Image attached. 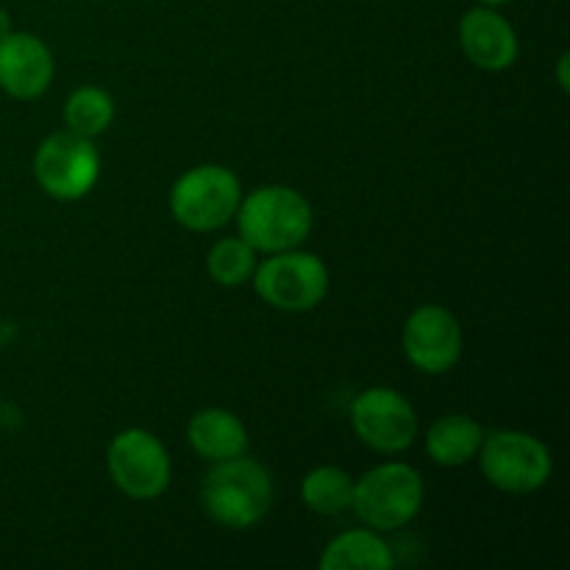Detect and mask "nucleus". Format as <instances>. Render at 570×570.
<instances>
[{
    "mask_svg": "<svg viewBox=\"0 0 570 570\" xmlns=\"http://www.w3.org/2000/svg\"><path fill=\"white\" fill-rule=\"evenodd\" d=\"M33 178L53 200H81L100 178V154L92 139L72 131H56L33 154Z\"/></svg>",
    "mask_w": 570,
    "mask_h": 570,
    "instance_id": "nucleus-8",
    "label": "nucleus"
},
{
    "mask_svg": "<svg viewBox=\"0 0 570 570\" xmlns=\"http://www.w3.org/2000/svg\"><path fill=\"white\" fill-rule=\"evenodd\" d=\"M259 254L243 237H223L206 254V273L220 287H243L254 278Z\"/></svg>",
    "mask_w": 570,
    "mask_h": 570,
    "instance_id": "nucleus-18",
    "label": "nucleus"
},
{
    "mask_svg": "<svg viewBox=\"0 0 570 570\" xmlns=\"http://www.w3.org/2000/svg\"><path fill=\"white\" fill-rule=\"evenodd\" d=\"M106 468L126 499L154 501L165 495L173 479V462L165 443L148 429H122L106 449Z\"/></svg>",
    "mask_w": 570,
    "mask_h": 570,
    "instance_id": "nucleus-7",
    "label": "nucleus"
},
{
    "mask_svg": "<svg viewBox=\"0 0 570 570\" xmlns=\"http://www.w3.org/2000/svg\"><path fill=\"white\" fill-rule=\"evenodd\" d=\"M479 6H490V9H499V6H507L510 0H476Z\"/></svg>",
    "mask_w": 570,
    "mask_h": 570,
    "instance_id": "nucleus-21",
    "label": "nucleus"
},
{
    "mask_svg": "<svg viewBox=\"0 0 570 570\" xmlns=\"http://www.w3.org/2000/svg\"><path fill=\"white\" fill-rule=\"evenodd\" d=\"M200 504L217 527L232 532L254 529L273 507L271 471L248 454L212 462L200 488Z\"/></svg>",
    "mask_w": 570,
    "mask_h": 570,
    "instance_id": "nucleus-1",
    "label": "nucleus"
},
{
    "mask_svg": "<svg viewBox=\"0 0 570 570\" xmlns=\"http://www.w3.org/2000/svg\"><path fill=\"white\" fill-rule=\"evenodd\" d=\"M237 232L256 254L301 248L315 226L312 206L298 189L284 184H267L243 195L237 206Z\"/></svg>",
    "mask_w": 570,
    "mask_h": 570,
    "instance_id": "nucleus-2",
    "label": "nucleus"
},
{
    "mask_svg": "<svg viewBox=\"0 0 570 570\" xmlns=\"http://www.w3.org/2000/svg\"><path fill=\"white\" fill-rule=\"evenodd\" d=\"M401 348L415 371L426 376H443L460 365L465 337L454 312L440 304H423L406 317Z\"/></svg>",
    "mask_w": 570,
    "mask_h": 570,
    "instance_id": "nucleus-10",
    "label": "nucleus"
},
{
    "mask_svg": "<svg viewBox=\"0 0 570 570\" xmlns=\"http://www.w3.org/2000/svg\"><path fill=\"white\" fill-rule=\"evenodd\" d=\"M301 501L315 515H343L354 501V476L337 465L312 468L301 482Z\"/></svg>",
    "mask_w": 570,
    "mask_h": 570,
    "instance_id": "nucleus-16",
    "label": "nucleus"
},
{
    "mask_svg": "<svg viewBox=\"0 0 570 570\" xmlns=\"http://www.w3.org/2000/svg\"><path fill=\"white\" fill-rule=\"evenodd\" d=\"M250 284L256 295L273 309L309 312L326 301L328 267L312 250H278V254H267V259L256 265Z\"/></svg>",
    "mask_w": 570,
    "mask_h": 570,
    "instance_id": "nucleus-6",
    "label": "nucleus"
},
{
    "mask_svg": "<svg viewBox=\"0 0 570 570\" xmlns=\"http://www.w3.org/2000/svg\"><path fill=\"white\" fill-rule=\"evenodd\" d=\"M56 61L48 45L28 31L0 39V89L14 100H37L50 89Z\"/></svg>",
    "mask_w": 570,
    "mask_h": 570,
    "instance_id": "nucleus-11",
    "label": "nucleus"
},
{
    "mask_svg": "<svg viewBox=\"0 0 570 570\" xmlns=\"http://www.w3.org/2000/svg\"><path fill=\"white\" fill-rule=\"evenodd\" d=\"M460 48L484 72L510 70L518 61V33L512 22L490 6H473L460 20Z\"/></svg>",
    "mask_w": 570,
    "mask_h": 570,
    "instance_id": "nucleus-12",
    "label": "nucleus"
},
{
    "mask_svg": "<svg viewBox=\"0 0 570 570\" xmlns=\"http://www.w3.org/2000/svg\"><path fill=\"white\" fill-rule=\"evenodd\" d=\"M426 488L421 473L406 462H382L354 479L351 510L376 532H399L421 512Z\"/></svg>",
    "mask_w": 570,
    "mask_h": 570,
    "instance_id": "nucleus-3",
    "label": "nucleus"
},
{
    "mask_svg": "<svg viewBox=\"0 0 570 570\" xmlns=\"http://www.w3.org/2000/svg\"><path fill=\"white\" fill-rule=\"evenodd\" d=\"M484 429L471 415H443L429 426L423 445L434 465L462 468L476 460L482 449Z\"/></svg>",
    "mask_w": 570,
    "mask_h": 570,
    "instance_id": "nucleus-14",
    "label": "nucleus"
},
{
    "mask_svg": "<svg viewBox=\"0 0 570 570\" xmlns=\"http://www.w3.org/2000/svg\"><path fill=\"white\" fill-rule=\"evenodd\" d=\"M557 78H560V87L568 92V53L560 56V70H557Z\"/></svg>",
    "mask_w": 570,
    "mask_h": 570,
    "instance_id": "nucleus-19",
    "label": "nucleus"
},
{
    "mask_svg": "<svg viewBox=\"0 0 570 570\" xmlns=\"http://www.w3.org/2000/svg\"><path fill=\"white\" fill-rule=\"evenodd\" d=\"M476 460L484 479L495 490L510 495L538 493L549 484L551 473H554L549 445L534 434L518 432V429L484 432Z\"/></svg>",
    "mask_w": 570,
    "mask_h": 570,
    "instance_id": "nucleus-5",
    "label": "nucleus"
},
{
    "mask_svg": "<svg viewBox=\"0 0 570 570\" xmlns=\"http://www.w3.org/2000/svg\"><path fill=\"white\" fill-rule=\"evenodd\" d=\"M187 443L200 460H206L212 465V462L248 454L250 440L245 423L232 410L206 406V410H198L189 417Z\"/></svg>",
    "mask_w": 570,
    "mask_h": 570,
    "instance_id": "nucleus-13",
    "label": "nucleus"
},
{
    "mask_svg": "<svg viewBox=\"0 0 570 570\" xmlns=\"http://www.w3.org/2000/svg\"><path fill=\"white\" fill-rule=\"evenodd\" d=\"M115 120V98L104 87H78L65 100L67 131L95 139Z\"/></svg>",
    "mask_w": 570,
    "mask_h": 570,
    "instance_id": "nucleus-17",
    "label": "nucleus"
},
{
    "mask_svg": "<svg viewBox=\"0 0 570 570\" xmlns=\"http://www.w3.org/2000/svg\"><path fill=\"white\" fill-rule=\"evenodd\" d=\"M323 570H390L395 566L393 549L376 529H348L323 549Z\"/></svg>",
    "mask_w": 570,
    "mask_h": 570,
    "instance_id": "nucleus-15",
    "label": "nucleus"
},
{
    "mask_svg": "<svg viewBox=\"0 0 570 570\" xmlns=\"http://www.w3.org/2000/svg\"><path fill=\"white\" fill-rule=\"evenodd\" d=\"M351 426L362 445L379 454H401L417 438V412L404 393L393 387H367L351 401Z\"/></svg>",
    "mask_w": 570,
    "mask_h": 570,
    "instance_id": "nucleus-9",
    "label": "nucleus"
},
{
    "mask_svg": "<svg viewBox=\"0 0 570 570\" xmlns=\"http://www.w3.org/2000/svg\"><path fill=\"white\" fill-rule=\"evenodd\" d=\"M243 184L226 165H198L181 173L170 187V215L187 232H215L234 220Z\"/></svg>",
    "mask_w": 570,
    "mask_h": 570,
    "instance_id": "nucleus-4",
    "label": "nucleus"
},
{
    "mask_svg": "<svg viewBox=\"0 0 570 570\" xmlns=\"http://www.w3.org/2000/svg\"><path fill=\"white\" fill-rule=\"evenodd\" d=\"M14 31V26H11V17H9V11L6 9H0V39L6 37V33H11Z\"/></svg>",
    "mask_w": 570,
    "mask_h": 570,
    "instance_id": "nucleus-20",
    "label": "nucleus"
}]
</instances>
